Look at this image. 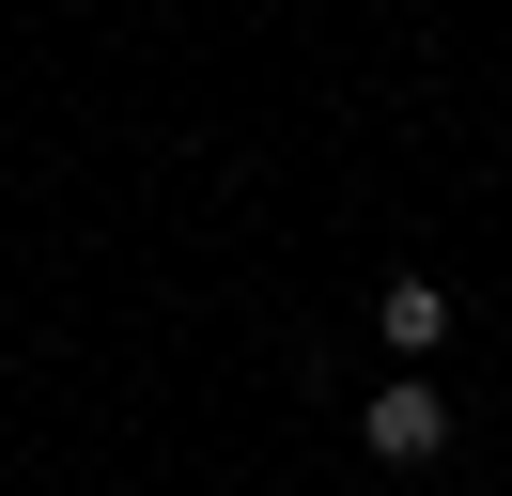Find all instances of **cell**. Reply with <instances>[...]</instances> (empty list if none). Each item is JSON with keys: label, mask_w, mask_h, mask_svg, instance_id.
I'll return each instance as SVG.
<instances>
[{"label": "cell", "mask_w": 512, "mask_h": 496, "mask_svg": "<svg viewBox=\"0 0 512 496\" xmlns=\"http://www.w3.org/2000/svg\"><path fill=\"white\" fill-rule=\"evenodd\" d=\"M357 450H373V465H404V481H419V465L450 450V388H435V372H388V388L357 403Z\"/></svg>", "instance_id": "cell-1"}, {"label": "cell", "mask_w": 512, "mask_h": 496, "mask_svg": "<svg viewBox=\"0 0 512 496\" xmlns=\"http://www.w3.org/2000/svg\"><path fill=\"white\" fill-rule=\"evenodd\" d=\"M373 341H388V357L419 372V357H435V341H450V279H419V264H404V279H388V295H373Z\"/></svg>", "instance_id": "cell-2"}]
</instances>
